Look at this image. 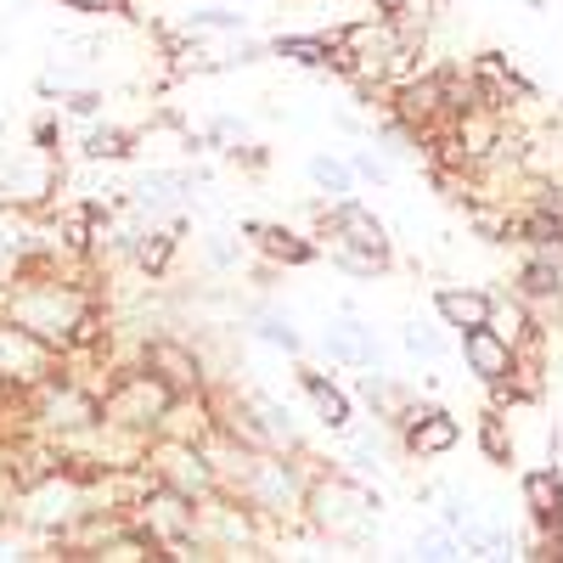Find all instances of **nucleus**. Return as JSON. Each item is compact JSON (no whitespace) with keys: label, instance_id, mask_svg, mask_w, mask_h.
<instances>
[{"label":"nucleus","instance_id":"1","mask_svg":"<svg viewBox=\"0 0 563 563\" xmlns=\"http://www.w3.org/2000/svg\"><path fill=\"white\" fill-rule=\"evenodd\" d=\"M384 507V496L372 485H355L350 474L327 467V474H310V490H305V525L333 541V547H361L366 541V519Z\"/></svg>","mask_w":563,"mask_h":563},{"label":"nucleus","instance_id":"2","mask_svg":"<svg viewBox=\"0 0 563 563\" xmlns=\"http://www.w3.org/2000/svg\"><path fill=\"white\" fill-rule=\"evenodd\" d=\"M7 316H12L18 327H29L34 339H45L52 350H63V344H74V339L90 333V305H85V294L57 288V282H29V288H18V294L7 299Z\"/></svg>","mask_w":563,"mask_h":563},{"label":"nucleus","instance_id":"3","mask_svg":"<svg viewBox=\"0 0 563 563\" xmlns=\"http://www.w3.org/2000/svg\"><path fill=\"white\" fill-rule=\"evenodd\" d=\"M169 406H175V389L153 366H141V372H124V378L102 395V422L108 429H124V434H147V429L158 434Z\"/></svg>","mask_w":563,"mask_h":563},{"label":"nucleus","instance_id":"4","mask_svg":"<svg viewBox=\"0 0 563 563\" xmlns=\"http://www.w3.org/2000/svg\"><path fill=\"white\" fill-rule=\"evenodd\" d=\"M52 361H57V350L45 339H34L12 316L0 321V384H40L52 372Z\"/></svg>","mask_w":563,"mask_h":563},{"label":"nucleus","instance_id":"5","mask_svg":"<svg viewBox=\"0 0 563 563\" xmlns=\"http://www.w3.org/2000/svg\"><path fill=\"white\" fill-rule=\"evenodd\" d=\"M321 355L339 361V366H372L378 372L384 355H378V333L361 321V310H339V321L321 327Z\"/></svg>","mask_w":563,"mask_h":563},{"label":"nucleus","instance_id":"6","mask_svg":"<svg viewBox=\"0 0 563 563\" xmlns=\"http://www.w3.org/2000/svg\"><path fill=\"white\" fill-rule=\"evenodd\" d=\"M141 366H153L175 395H203V389H209L203 355H198L192 344H180V339H153V344H147V361H141Z\"/></svg>","mask_w":563,"mask_h":563},{"label":"nucleus","instance_id":"7","mask_svg":"<svg viewBox=\"0 0 563 563\" xmlns=\"http://www.w3.org/2000/svg\"><path fill=\"white\" fill-rule=\"evenodd\" d=\"M462 361L479 384H501V378H512V366H519V350L485 321V327H467L462 333Z\"/></svg>","mask_w":563,"mask_h":563},{"label":"nucleus","instance_id":"8","mask_svg":"<svg viewBox=\"0 0 563 563\" xmlns=\"http://www.w3.org/2000/svg\"><path fill=\"white\" fill-rule=\"evenodd\" d=\"M400 440H406V456H417V462H440V456H451L456 445H462V422L451 417V411H440V406H429L411 429H400Z\"/></svg>","mask_w":563,"mask_h":563},{"label":"nucleus","instance_id":"9","mask_svg":"<svg viewBox=\"0 0 563 563\" xmlns=\"http://www.w3.org/2000/svg\"><path fill=\"white\" fill-rule=\"evenodd\" d=\"M243 231L254 238V249H260L271 265L299 271V265H316V260H321V249H316L310 238H299V231H288V225H243Z\"/></svg>","mask_w":563,"mask_h":563},{"label":"nucleus","instance_id":"10","mask_svg":"<svg viewBox=\"0 0 563 563\" xmlns=\"http://www.w3.org/2000/svg\"><path fill=\"white\" fill-rule=\"evenodd\" d=\"M299 389L310 395V406H316V422H321V429L350 434V400H344V389H339L333 378H327V372L299 366Z\"/></svg>","mask_w":563,"mask_h":563},{"label":"nucleus","instance_id":"11","mask_svg":"<svg viewBox=\"0 0 563 563\" xmlns=\"http://www.w3.org/2000/svg\"><path fill=\"white\" fill-rule=\"evenodd\" d=\"M490 305H496L490 288H440V294H434L440 321L456 327V333H467V327H485V321H490Z\"/></svg>","mask_w":563,"mask_h":563},{"label":"nucleus","instance_id":"12","mask_svg":"<svg viewBox=\"0 0 563 563\" xmlns=\"http://www.w3.org/2000/svg\"><path fill=\"white\" fill-rule=\"evenodd\" d=\"M525 507H530V519L541 530L563 525V479H558V467H530L525 474Z\"/></svg>","mask_w":563,"mask_h":563},{"label":"nucleus","instance_id":"13","mask_svg":"<svg viewBox=\"0 0 563 563\" xmlns=\"http://www.w3.org/2000/svg\"><path fill=\"white\" fill-rule=\"evenodd\" d=\"M305 180L316 186V192L327 198V203H339V198H355V169H350V158H333V153H310L305 158Z\"/></svg>","mask_w":563,"mask_h":563},{"label":"nucleus","instance_id":"14","mask_svg":"<svg viewBox=\"0 0 563 563\" xmlns=\"http://www.w3.org/2000/svg\"><path fill=\"white\" fill-rule=\"evenodd\" d=\"M249 333L265 339V344L282 350V355H305V333H299L288 316H276V310H249Z\"/></svg>","mask_w":563,"mask_h":563},{"label":"nucleus","instance_id":"15","mask_svg":"<svg viewBox=\"0 0 563 563\" xmlns=\"http://www.w3.org/2000/svg\"><path fill=\"white\" fill-rule=\"evenodd\" d=\"M327 260H333L344 276H355V282H378L389 271L384 254H366V249H350V243H327Z\"/></svg>","mask_w":563,"mask_h":563},{"label":"nucleus","instance_id":"16","mask_svg":"<svg viewBox=\"0 0 563 563\" xmlns=\"http://www.w3.org/2000/svg\"><path fill=\"white\" fill-rule=\"evenodd\" d=\"M186 29H203V34H249V12H231V7H198L186 12Z\"/></svg>","mask_w":563,"mask_h":563},{"label":"nucleus","instance_id":"17","mask_svg":"<svg viewBox=\"0 0 563 563\" xmlns=\"http://www.w3.org/2000/svg\"><path fill=\"white\" fill-rule=\"evenodd\" d=\"M175 243H180V238H175V225H169V231H147V243H135V265L147 271V276H164Z\"/></svg>","mask_w":563,"mask_h":563},{"label":"nucleus","instance_id":"18","mask_svg":"<svg viewBox=\"0 0 563 563\" xmlns=\"http://www.w3.org/2000/svg\"><path fill=\"white\" fill-rule=\"evenodd\" d=\"M85 158H90V164H102V158H130V135L113 130V124H97V130L85 135Z\"/></svg>","mask_w":563,"mask_h":563},{"label":"nucleus","instance_id":"19","mask_svg":"<svg viewBox=\"0 0 563 563\" xmlns=\"http://www.w3.org/2000/svg\"><path fill=\"white\" fill-rule=\"evenodd\" d=\"M400 344H406V355H417V361H440V355H445V339L434 333V327H422L417 316L400 327Z\"/></svg>","mask_w":563,"mask_h":563},{"label":"nucleus","instance_id":"20","mask_svg":"<svg viewBox=\"0 0 563 563\" xmlns=\"http://www.w3.org/2000/svg\"><path fill=\"white\" fill-rule=\"evenodd\" d=\"M479 445L490 462H512V434H507V422H501V406L479 417Z\"/></svg>","mask_w":563,"mask_h":563},{"label":"nucleus","instance_id":"21","mask_svg":"<svg viewBox=\"0 0 563 563\" xmlns=\"http://www.w3.org/2000/svg\"><path fill=\"white\" fill-rule=\"evenodd\" d=\"M350 169H355V180H372V186H389V180H395V169H389L378 153H366V147L350 153Z\"/></svg>","mask_w":563,"mask_h":563},{"label":"nucleus","instance_id":"22","mask_svg":"<svg viewBox=\"0 0 563 563\" xmlns=\"http://www.w3.org/2000/svg\"><path fill=\"white\" fill-rule=\"evenodd\" d=\"M411 552L417 558H462V541H456V530H429V536H417Z\"/></svg>","mask_w":563,"mask_h":563},{"label":"nucleus","instance_id":"23","mask_svg":"<svg viewBox=\"0 0 563 563\" xmlns=\"http://www.w3.org/2000/svg\"><path fill=\"white\" fill-rule=\"evenodd\" d=\"M203 249H209V265H214V271H238V249L225 243V231H214V238H203Z\"/></svg>","mask_w":563,"mask_h":563},{"label":"nucleus","instance_id":"24","mask_svg":"<svg viewBox=\"0 0 563 563\" xmlns=\"http://www.w3.org/2000/svg\"><path fill=\"white\" fill-rule=\"evenodd\" d=\"M97 108H102V97H97V90H74V97H68V113H79V119H90Z\"/></svg>","mask_w":563,"mask_h":563},{"label":"nucleus","instance_id":"25","mask_svg":"<svg viewBox=\"0 0 563 563\" xmlns=\"http://www.w3.org/2000/svg\"><path fill=\"white\" fill-rule=\"evenodd\" d=\"M74 7L90 18H108V12H124V0H74Z\"/></svg>","mask_w":563,"mask_h":563}]
</instances>
